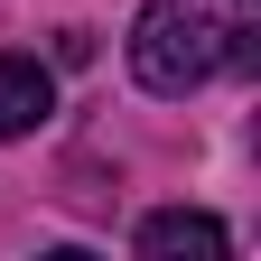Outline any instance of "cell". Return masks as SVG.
Instances as JSON below:
<instances>
[{
  "label": "cell",
  "mask_w": 261,
  "mask_h": 261,
  "mask_svg": "<svg viewBox=\"0 0 261 261\" xmlns=\"http://www.w3.org/2000/svg\"><path fill=\"white\" fill-rule=\"evenodd\" d=\"M224 224L215 215H196V205H159L149 224H140V261H224Z\"/></svg>",
  "instance_id": "2"
},
{
  "label": "cell",
  "mask_w": 261,
  "mask_h": 261,
  "mask_svg": "<svg viewBox=\"0 0 261 261\" xmlns=\"http://www.w3.org/2000/svg\"><path fill=\"white\" fill-rule=\"evenodd\" d=\"M224 65V28H215V10L205 0H149L140 19H130V75H140L149 93H196Z\"/></svg>",
  "instance_id": "1"
},
{
  "label": "cell",
  "mask_w": 261,
  "mask_h": 261,
  "mask_svg": "<svg viewBox=\"0 0 261 261\" xmlns=\"http://www.w3.org/2000/svg\"><path fill=\"white\" fill-rule=\"evenodd\" d=\"M56 112V75L38 56H0V140H19V130H38Z\"/></svg>",
  "instance_id": "3"
}]
</instances>
